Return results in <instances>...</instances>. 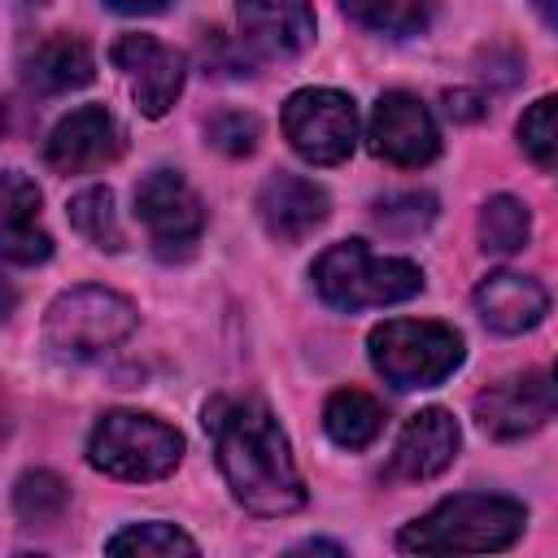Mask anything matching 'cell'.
I'll list each match as a JSON object with an SVG mask.
<instances>
[{
    "label": "cell",
    "instance_id": "cell-1",
    "mask_svg": "<svg viewBox=\"0 0 558 558\" xmlns=\"http://www.w3.org/2000/svg\"><path fill=\"white\" fill-rule=\"evenodd\" d=\"M205 432L214 436L218 466L240 506L266 519L305 506V484L288 453V436L257 397H214L205 405Z\"/></svg>",
    "mask_w": 558,
    "mask_h": 558
},
{
    "label": "cell",
    "instance_id": "cell-2",
    "mask_svg": "<svg viewBox=\"0 0 558 558\" xmlns=\"http://www.w3.org/2000/svg\"><path fill=\"white\" fill-rule=\"evenodd\" d=\"M523 501L501 493H458L432 514L401 527L397 545L410 554H488L506 549L523 532Z\"/></svg>",
    "mask_w": 558,
    "mask_h": 558
},
{
    "label": "cell",
    "instance_id": "cell-3",
    "mask_svg": "<svg viewBox=\"0 0 558 558\" xmlns=\"http://www.w3.org/2000/svg\"><path fill=\"white\" fill-rule=\"evenodd\" d=\"M314 288L336 310H379L410 301L423 288V270L405 257H375L362 240H340L314 262Z\"/></svg>",
    "mask_w": 558,
    "mask_h": 558
},
{
    "label": "cell",
    "instance_id": "cell-4",
    "mask_svg": "<svg viewBox=\"0 0 558 558\" xmlns=\"http://www.w3.org/2000/svg\"><path fill=\"white\" fill-rule=\"evenodd\" d=\"M371 362L392 388H436L462 366V336L445 323L388 318L371 331Z\"/></svg>",
    "mask_w": 558,
    "mask_h": 558
},
{
    "label": "cell",
    "instance_id": "cell-5",
    "mask_svg": "<svg viewBox=\"0 0 558 558\" xmlns=\"http://www.w3.org/2000/svg\"><path fill=\"white\" fill-rule=\"evenodd\" d=\"M183 458V436L166 427L153 414L135 410H113L92 427L87 440V462L113 480H161L179 466Z\"/></svg>",
    "mask_w": 558,
    "mask_h": 558
},
{
    "label": "cell",
    "instance_id": "cell-6",
    "mask_svg": "<svg viewBox=\"0 0 558 558\" xmlns=\"http://www.w3.org/2000/svg\"><path fill=\"white\" fill-rule=\"evenodd\" d=\"M131 331H135V305L109 288H96V283L61 292L44 318L48 349H57L61 357H74V362L122 344Z\"/></svg>",
    "mask_w": 558,
    "mask_h": 558
},
{
    "label": "cell",
    "instance_id": "cell-7",
    "mask_svg": "<svg viewBox=\"0 0 558 558\" xmlns=\"http://www.w3.org/2000/svg\"><path fill=\"white\" fill-rule=\"evenodd\" d=\"M283 135L288 144L314 161V166H336L353 153L357 144V109L344 92L336 87H305L292 92L283 105Z\"/></svg>",
    "mask_w": 558,
    "mask_h": 558
},
{
    "label": "cell",
    "instance_id": "cell-8",
    "mask_svg": "<svg viewBox=\"0 0 558 558\" xmlns=\"http://www.w3.org/2000/svg\"><path fill=\"white\" fill-rule=\"evenodd\" d=\"M135 218L148 227L153 253L161 262H179L196 248L205 231V205L187 187L179 170H153L135 187Z\"/></svg>",
    "mask_w": 558,
    "mask_h": 558
},
{
    "label": "cell",
    "instance_id": "cell-9",
    "mask_svg": "<svg viewBox=\"0 0 558 558\" xmlns=\"http://www.w3.org/2000/svg\"><path fill=\"white\" fill-rule=\"evenodd\" d=\"M371 153L392 166H427L440 153V131L427 105L410 92H384L371 113Z\"/></svg>",
    "mask_w": 558,
    "mask_h": 558
},
{
    "label": "cell",
    "instance_id": "cell-10",
    "mask_svg": "<svg viewBox=\"0 0 558 558\" xmlns=\"http://www.w3.org/2000/svg\"><path fill=\"white\" fill-rule=\"evenodd\" d=\"M554 410H558V384H549L536 371L501 379L475 397V423L493 440H519L536 432L545 418H554Z\"/></svg>",
    "mask_w": 558,
    "mask_h": 558
},
{
    "label": "cell",
    "instance_id": "cell-11",
    "mask_svg": "<svg viewBox=\"0 0 558 558\" xmlns=\"http://www.w3.org/2000/svg\"><path fill=\"white\" fill-rule=\"evenodd\" d=\"M109 57L126 74L131 96H135L144 118H161L179 100V92H183V57L174 48H166L161 39H153V35H122L109 48Z\"/></svg>",
    "mask_w": 558,
    "mask_h": 558
},
{
    "label": "cell",
    "instance_id": "cell-12",
    "mask_svg": "<svg viewBox=\"0 0 558 558\" xmlns=\"http://www.w3.org/2000/svg\"><path fill=\"white\" fill-rule=\"evenodd\" d=\"M118 153H122V126L113 122V113L105 105H83V109L65 113L44 144V157L57 174L96 170V166L113 161Z\"/></svg>",
    "mask_w": 558,
    "mask_h": 558
},
{
    "label": "cell",
    "instance_id": "cell-13",
    "mask_svg": "<svg viewBox=\"0 0 558 558\" xmlns=\"http://www.w3.org/2000/svg\"><path fill=\"white\" fill-rule=\"evenodd\" d=\"M458 440H462V432H458L453 414L440 405H427V410L410 414V423L401 427L388 475L392 480H432L458 458Z\"/></svg>",
    "mask_w": 558,
    "mask_h": 558
},
{
    "label": "cell",
    "instance_id": "cell-14",
    "mask_svg": "<svg viewBox=\"0 0 558 558\" xmlns=\"http://www.w3.org/2000/svg\"><path fill=\"white\" fill-rule=\"evenodd\" d=\"M257 214L266 222V231L279 244H296L305 240L314 227L327 222V192L301 174H270L257 192Z\"/></svg>",
    "mask_w": 558,
    "mask_h": 558
},
{
    "label": "cell",
    "instance_id": "cell-15",
    "mask_svg": "<svg viewBox=\"0 0 558 558\" xmlns=\"http://www.w3.org/2000/svg\"><path fill=\"white\" fill-rule=\"evenodd\" d=\"M240 31L266 57H296L314 39L310 0H235Z\"/></svg>",
    "mask_w": 558,
    "mask_h": 558
},
{
    "label": "cell",
    "instance_id": "cell-16",
    "mask_svg": "<svg viewBox=\"0 0 558 558\" xmlns=\"http://www.w3.org/2000/svg\"><path fill=\"white\" fill-rule=\"evenodd\" d=\"M475 310L480 318L501 331V336H519V331H532L545 310H549V292L527 279V275H514V270H497L488 275L480 288H475Z\"/></svg>",
    "mask_w": 558,
    "mask_h": 558
},
{
    "label": "cell",
    "instance_id": "cell-17",
    "mask_svg": "<svg viewBox=\"0 0 558 558\" xmlns=\"http://www.w3.org/2000/svg\"><path fill=\"white\" fill-rule=\"evenodd\" d=\"M0 205H4V257L17 262V266L48 262L52 257V240L39 227V187L26 174L9 170Z\"/></svg>",
    "mask_w": 558,
    "mask_h": 558
},
{
    "label": "cell",
    "instance_id": "cell-18",
    "mask_svg": "<svg viewBox=\"0 0 558 558\" xmlns=\"http://www.w3.org/2000/svg\"><path fill=\"white\" fill-rule=\"evenodd\" d=\"M92 74H96V65H92V52L78 35H52L22 61V83L39 96L74 92V87L92 83Z\"/></svg>",
    "mask_w": 558,
    "mask_h": 558
},
{
    "label": "cell",
    "instance_id": "cell-19",
    "mask_svg": "<svg viewBox=\"0 0 558 558\" xmlns=\"http://www.w3.org/2000/svg\"><path fill=\"white\" fill-rule=\"evenodd\" d=\"M323 427L340 449H366L384 427V405L362 388H340L323 405Z\"/></svg>",
    "mask_w": 558,
    "mask_h": 558
},
{
    "label": "cell",
    "instance_id": "cell-20",
    "mask_svg": "<svg viewBox=\"0 0 558 558\" xmlns=\"http://www.w3.org/2000/svg\"><path fill=\"white\" fill-rule=\"evenodd\" d=\"M70 222L83 240H92L96 248L105 253H118L122 248V227H118V214H113V192L109 187H83L70 196Z\"/></svg>",
    "mask_w": 558,
    "mask_h": 558
},
{
    "label": "cell",
    "instance_id": "cell-21",
    "mask_svg": "<svg viewBox=\"0 0 558 558\" xmlns=\"http://www.w3.org/2000/svg\"><path fill=\"white\" fill-rule=\"evenodd\" d=\"M527 231H532V218H527V205L514 201V196H493L484 209H480V248L484 253H519L527 244Z\"/></svg>",
    "mask_w": 558,
    "mask_h": 558
},
{
    "label": "cell",
    "instance_id": "cell-22",
    "mask_svg": "<svg viewBox=\"0 0 558 558\" xmlns=\"http://www.w3.org/2000/svg\"><path fill=\"white\" fill-rule=\"evenodd\" d=\"M70 506V488L52 471H26L13 488V510L22 523H57Z\"/></svg>",
    "mask_w": 558,
    "mask_h": 558
},
{
    "label": "cell",
    "instance_id": "cell-23",
    "mask_svg": "<svg viewBox=\"0 0 558 558\" xmlns=\"http://www.w3.org/2000/svg\"><path fill=\"white\" fill-rule=\"evenodd\" d=\"M109 554H140V558H170V554H196V541L179 532L174 523H131L118 536L105 541Z\"/></svg>",
    "mask_w": 558,
    "mask_h": 558
},
{
    "label": "cell",
    "instance_id": "cell-24",
    "mask_svg": "<svg viewBox=\"0 0 558 558\" xmlns=\"http://www.w3.org/2000/svg\"><path fill=\"white\" fill-rule=\"evenodd\" d=\"M519 144L536 166L558 161V96H541L519 118Z\"/></svg>",
    "mask_w": 558,
    "mask_h": 558
},
{
    "label": "cell",
    "instance_id": "cell-25",
    "mask_svg": "<svg viewBox=\"0 0 558 558\" xmlns=\"http://www.w3.org/2000/svg\"><path fill=\"white\" fill-rule=\"evenodd\" d=\"M340 9L371 31L410 35L414 26H423V0H340Z\"/></svg>",
    "mask_w": 558,
    "mask_h": 558
},
{
    "label": "cell",
    "instance_id": "cell-26",
    "mask_svg": "<svg viewBox=\"0 0 558 558\" xmlns=\"http://www.w3.org/2000/svg\"><path fill=\"white\" fill-rule=\"evenodd\" d=\"M432 218H436V201L427 192H401V196H388V201L375 205V222L392 235H414Z\"/></svg>",
    "mask_w": 558,
    "mask_h": 558
},
{
    "label": "cell",
    "instance_id": "cell-27",
    "mask_svg": "<svg viewBox=\"0 0 558 558\" xmlns=\"http://www.w3.org/2000/svg\"><path fill=\"white\" fill-rule=\"evenodd\" d=\"M209 144L240 157L257 144V118L253 113H240V109H227V113H214L209 118Z\"/></svg>",
    "mask_w": 558,
    "mask_h": 558
},
{
    "label": "cell",
    "instance_id": "cell-28",
    "mask_svg": "<svg viewBox=\"0 0 558 558\" xmlns=\"http://www.w3.org/2000/svg\"><path fill=\"white\" fill-rule=\"evenodd\" d=\"M109 9H118V13H157L166 0H105Z\"/></svg>",
    "mask_w": 558,
    "mask_h": 558
},
{
    "label": "cell",
    "instance_id": "cell-29",
    "mask_svg": "<svg viewBox=\"0 0 558 558\" xmlns=\"http://www.w3.org/2000/svg\"><path fill=\"white\" fill-rule=\"evenodd\" d=\"M536 9H541V17H545V22L558 31V0H536Z\"/></svg>",
    "mask_w": 558,
    "mask_h": 558
},
{
    "label": "cell",
    "instance_id": "cell-30",
    "mask_svg": "<svg viewBox=\"0 0 558 558\" xmlns=\"http://www.w3.org/2000/svg\"><path fill=\"white\" fill-rule=\"evenodd\" d=\"M554 384H558V366H554Z\"/></svg>",
    "mask_w": 558,
    "mask_h": 558
},
{
    "label": "cell",
    "instance_id": "cell-31",
    "mask_svg": "<svg viewBox=\"0 0 558 558\" xmlns=\"http://www.w3.org/2000/svg\"><path fill=\"white\" fill-rule=\"evenodd\" d=\"M35 4H39V0H35Z\"/></svg>",
    "mask_w": 558,
    "mask_h": 558
}]
</instances>
